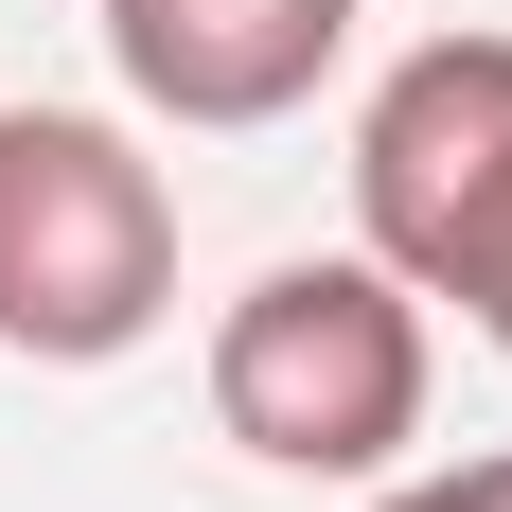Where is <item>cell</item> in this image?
<instances>
[{
    "label": "cell",
    "instance_id": "obj_1",
    "mask_svg": "<svg viewBox=\"0 0 512 512\" xmlns=\"http://www.w3.org/2000/svg\"><path fill=\"white\" fill-rule=\"evenodd\" d=\"M212 424L283 477H389L424 442V283L371 248L265 265L212 318Z\"/></svg>",
    "mask_w": 512,
    "mask_h": 512
},
{
    "label": "cell",
    "instance_id": "obj_2",
    "mask_svg": "<svg viewBox=\"0 0 512 512\" xmlns=\"http://www.w3.org/2000/svg\"><path fill=\"white\" fill-rule=\"evenodd\" d=\"M177 301V195L89 106H0V354L106 371Z\"/></svg>",
    "mask_w": 512,
    "mask_h": 512
},
{
    "label": "cell",
    "instance_id": "obj_3",
    "mask_svg": "<svg viewBox=\"0 0 512 512\" xmlns=\"http://www.w3.org/2000/svg\"><path fill=\"white\" fill-rule=\"evenodd\" d=\"M354 212H371V265H407L424 301H460L512 354V36H424L371 89Z\"/></svg>",
    "mask_w": 512,
    "mask_h": 512
},
{
    "label": "cell",
    "instance_id": "obj_4",
    "mask_svg": "<svg viewBox=\"0 0 512 512\" xmlns=\"http://www.w3.org/2000/svg\"><path fill=\"white\" fill-rule=\"evenodd\" d=\"M354 0H106V53L159 124H283L336 71Z\"/></svg>",
    "mask_w": 512,
    "mask_h": 512
},
{
    "label": "cell",
    "instance_id": "obj_5",
    "mask_svg": "<svg viewBox=\"0 0 512 512\" xmlns=\"http://www.w3.org/2000/svg\"><path fill=\"white\" fill-rule=\"evenodd\" d=\"M371 512H512V442H495V460H442V477H407V495H371Z\"/></svg>",
    "mask_w": 512,
    "mask_h": 512
}]
</instances>
